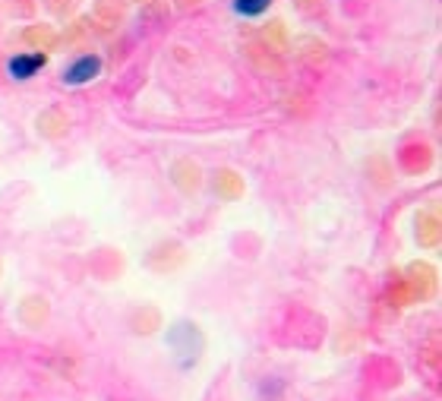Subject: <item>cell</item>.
<instances>
[{"label":"cell","instance_id":"cell-3","mask_svg":"<svg viewBox=\"0 0 442 401\" xmlns=\"http://www.w3.org/2000/svg\"><path fill=\"white\" fill-rule=\"evenodd\" d=\"M272 7V0H234V10L240 16H262Z\"/></svg>","mask_w":442,"mask_h":401},{"label":"cell","instance_id":"cell-1","mask_svg":"<svg viewBox=\"0 0 442 401\" xmlns=\"http://www.w3.org/2000/svg\"><path fill=\"white\" fill-rule=\"evenodd\" d=\"M99 73H101V60L95 57V54H86V57H79L73 66H66L64 82L66 86H86V82H92Z\"/></svg>","mask_w":442,"mask_h":401},{"label":"cell","instance_id":"cell-2","mask_svg":"<svg viewBox=\"0 0 442 401\" xmlns=\"http://www.w3.org/2000/svg\"><path fill=\"white\" fill-rule=\"evenodd\" d=\"M41 66H44V54H19V57H13L7 64V70L19 82V79H32Z\"/></svg>","mask_w":442,"mask_h":401}]
</instances>
